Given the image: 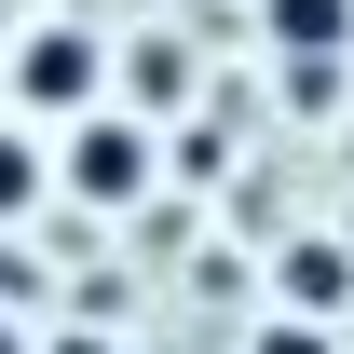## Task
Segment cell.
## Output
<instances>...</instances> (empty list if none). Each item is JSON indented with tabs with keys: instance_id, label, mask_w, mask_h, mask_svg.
Instances as JSON below:
<instances>
[{
	"instance_id": "52a82bcc",
	"label": "cell",
	"mask_w": 354,
	"mask_h": 354,
	"mask_svg": "<svg viewBox=\"0 0 354 354\" xmlns=\"http://www.w3.org/2000/svg\"><path fill=\"white\" fill-rule=\"evenodd\" d=\"M28 354H123V341H109V327H41Z\"/></svg>"
},
{
	"instance_id": "5b68a950",
	"label": "cell",
	"mask_w": 354,
	"mask_h": 354,
	"mask_svg": "<svg viewBox=\"0 0 354 354\" xmlns=\"http://www.w3.org/2000/svg\"><path fill=\"white\" fill-rule=\"evenodd\" d=\"M41 205H55V150H41V123H14V109H0V232L41 218Z\"/></svg>"
},
{
	"instance_id": "277c9868",
	"label": "cell",
	"mask_w": 354,
	"mask_h": 354,
	"mask_svg": "<svg viewBox=\"0 0 354 354\" xmlns=\"http://www.w3.org/2000/svg\"><path fill=\"white\" fill-rule=\"evenodd\" d=\"M245 14H259L272 68H341L354 55V0H245Z\"/></svg>"
},
{
	"instance_id": "8992f818",
	"label": "cell",
	"mask_w": 354,
	"mask_h": 354,
	"mask_svg": "<svg viewBox=\"0 0 354 354\" xmlns=\"http://www.w3.org/2000/svg\"><path fill=\"white\" fill-rule=\"evenodd\" d=\"M245 354H341V327H327V313H259Z\"/></svg>"
},
{
	"instance_id": "ba28073f",
	"label": "cell",
	"mask_w": 354,
	"mask_h": 354,
	"mask_svg": "<svg viewBox=\"0 0 354 354\" xmlns=\"http://www.w3.org/2000/svg\"><path fill=\"white\" fill-rule=\"evenodd\" d=\"M28 341H41V327H14V313H0V354H28Z\"/></svg>"
},
{
	"instance_id": "6da1fadb",
	"label": "cell",
	"mask_w": 354,
	"mask_h": 354,
	"mask_svg": "<svg viewBox=\"0 0 354 354\" xmlns=\"http://www.w3.org/2000/svg\"><path fill=\"white\" fill-rule=\"evenodd\" d=\"M0 109L14 123H82V109H109V28L95 14H28L14 41H0Z\"/></svg>"
},
{
	"instance_id": "7a4b0ae2",
	"label": "cell",
	"mask_w": 354,
	"mask_h": 354,
	"mask_svg": "<svg viewBox=\"0 0 354 354\" xmlns=\"http://www.w3.org/2000/svg\"><path fill=\"white\" fill-rule=\"evenodd\" d=\"M55 205H82V218H136L150 191H164V123H136L123 95L82 109V123H55Z\"/></svg>"
},
{
	"instance_id": "3957f363",
	"label": "cell",
	"mask_w": 354,
	"mask_h": 354,
	"mask_svg": "<svg viewBox=\"0 0 354 354\" xmlns=\"http://www.w3.org/2000/svg\"><path fill=\"white\" fill-rule=\"evenodd\" d=\"M272 313H327V327L354 313V245L341 232H286L272 245Z\"/></svg>"
}]
</instances>
